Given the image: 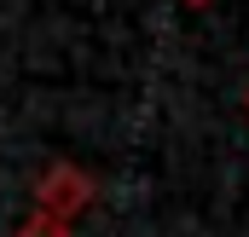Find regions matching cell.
<instances>
[{"mask_svg": "<svg viewBox=\"0 0 249 237\" xmlns=\"http://www.w3.org/2000/svg\"><path fill=\"white\" fill-rule=\"evenodd\" d=\"M93 197H99V185H93L87 168H75V162H53V168L35 174V208L53 214V220H70V226H75V214H81Z\"/></svg>", "mask_w": 249, "mask_h": 237, "instance_id": "1", "label": "cell"}, {"mask_svg": "<svg viewBox=\"0 0 249 237\" xmlns=\"http://www.w3.org/2000/svg\"><path fill=\"white\" fill-rule=\"evenodd\" d=\"M18 237H70V220H53V214L29 208V214L18 220Z\"/></svg>", "mask_w": 249, "mask_h": 237, "instance_id": "2", "label": "cell"}, {"mask_svg": "<svg viewBox=\"0 0 249 237\" xmlns=\"http://www.w3.org/2000/svg\"><path fill=\"white\" fill-rule=\"evenodd\" d=\"M180 6H191V12H203V6H214V0H180Z\"/></svg>", "mask_w": 249, "mask_h": 237, "instance_id": "3", "label": "cell"}, {"mask_svg": "<svg viewBox=\"0 0 249 237\" xmlns=\"http://www.w3.org/2000/svg\"><path fill=\"white\" fill-rule=\"evenodd\" d=\"M244 110H249V93H244Z\"/></svg>", "mask_w": 249, "mask_h": 237, "instance_id": "4", "label": "cell"}]
</instances>
